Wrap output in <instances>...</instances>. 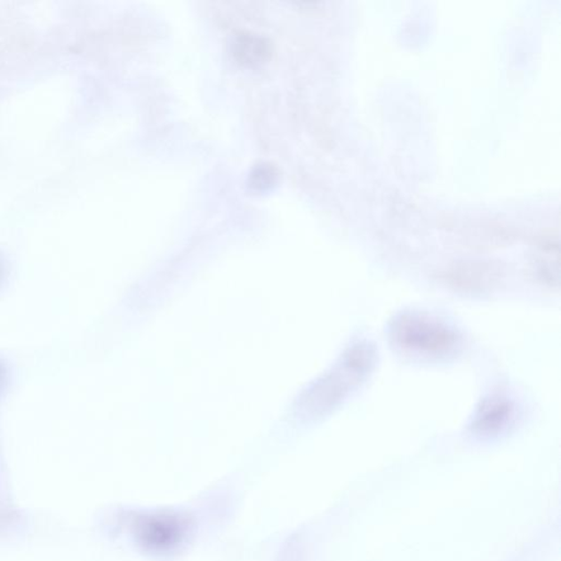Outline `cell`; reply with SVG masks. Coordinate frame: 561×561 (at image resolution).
I'll use <instances>...</instances> for the list:
<instances>
[{
	"mask_svg": "<svg viewBox=\"0 0 561 561\" xmlns=\"http://www.w3.org/2000/svg\"><path fill=\"white\" fill-rule=\"evenodd\" d=\"M388 336L403 356L424 361H443L463 350L459 329L437 315L423 310H405L390 320Z\"/></svg>",
	"mask_w": 561,
	"mask_h": 561,
	"instance_id": "6da1fadb",
	"label": "cell"
},
{
	"mask_svg": "<svg viewBox=\"0 0 561 561\" xmlns=\"http://www.w3.org/2000/svg\"><path fill=\"white\" fill-rule=\"evenodd\" d=\"M377 362L374 344L353 342L333 370L314 389L316 409L327 412L355 393L373 373Z\"/></svg>",
	"mask_w": 561,
	"mask_h": 561,
	"instance_id": "7a4b0ae2",
	"label": "cell"
},
{
	"mask_svg": "<svg viewBox=\"0 0 561 561\" xmlns=\"http://www.w3.org/2000/svg\"><path fill=\"white\" fill-rule=\"evenodd\" d=\"M517 405L503 394L490 395L480 404L471 419V429L478 435L492 436L517 421Z\"/></svg>",
	"mask_w": 561,
	"mask_h": 561,
	"instance_id": "3957f363",
	"label": "cell"
},
{
	"mask_svg": "<svg viewBox=\"0 0 561 561\" xmlns=\"http://www.w3.org/2000/svg\"><path fill=\"white\" fill-rule=\"evenodd\" d=\"M266 42L252 36H240L235 42L234 53L240 63L253 65L262 62L268 54Z\"/></svg>",
	"mask_w": 561,
	"mask_h": 561,
	"instance_id": "277c9868",
	"label": "cell"
}]
</instances>
